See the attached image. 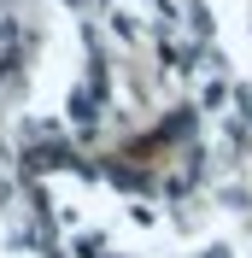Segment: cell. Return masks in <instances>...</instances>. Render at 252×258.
I'll list each match as a JSON object with an SVG mask.
<instances>
[{
  "label": "cell",
  "mask_w": 252,
  "mask_h": 258,
  "mask_svg": "<svg viewBox=\"0 0 252 258\" xmlns=\"http://www.w3.org/2000/svg\"><path fill=\"white\" fill-rule=\"evenodd\" d=\"M30 164H35V170H59V164H71V153H65V147H35Z\"/></svg>",
  "instance_id": "cell-1"
},
{
  "label": "cell",
  "mask_w": 252,
  "mask_h": 258,
  "mask_svg": "<svg viewBox=\"0 0 252 258\" xmlns=\"http://www.w3.org/2000/svg\"><path fill=\"white\" fill-rule=\"evenodd\" d=\"M205 258H229V246H205Z\"/></svg>",
  "instance_id": "cell-2"
}]
</instances>
